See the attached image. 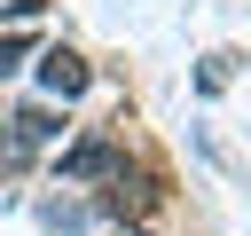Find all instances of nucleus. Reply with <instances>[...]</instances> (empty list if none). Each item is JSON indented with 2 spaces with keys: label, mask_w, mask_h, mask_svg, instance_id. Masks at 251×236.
I'll return each mask as SVG.
<instances>
[{
  "label": "nucleus",
  "mask_w": 251,
  "mask_h": 236,
  "mask_svg": "<svg viewBox=\"0 0 251 236\" xmlns=\"http://www.w3.org/2000/svg\"><path fill=\"white\" fill-rule=\"evenodd\" d=\"M118 173H126V134L118 126H102V134L63 149V181H118Z\"/></svg>",
  "instance_id": "nucleus-1"
},
{
  "label": "nucleus",
  "mask_w": 251,
  "mask_h": 236,
  "mask_svg": "<svg viewBox=\"0 0 251 236\" xmlns=\"http://www.w3.org/2000/svg\"><path fill=\"white\" fill-rule=\"evenodd\" d=\"M39 87L71 102V94H86V87H94V63H86L78 47H63V39H55V47H39Z\"/></svg>",
  "instance_id": "nucleus-2"
},
{
  "label": "nucleus",
  "mask_w": 251,
  "mask_h": 236,
  "mask_svg": "<svg viewBox=\"0 0 251 236\" xmlns=\"http://www.w3.org/2000/svg\"><path fill=\"white\" fill-rule=\"evenodd\" d=\"M8 134H16V142H24V149H39V142H55V134H63V126H55V110H47V102H24V110H16V118H8Z\"/></svg>",
  "instance_id": "nucleus-3"
},
{
  "label": "nucleus",
  "mask_w": 251,
  "mask_h": 236,
  "mask_svg": "<svg viewBox=\"0 0 251 236\" xmlns=\"http://www.w3.org/2000/svg\"><path fill=\"white\" fill-rule=\"evenodd\" d=\"M39 220H47V228H86V205H78V197H55Z\"/></svg>",
  "instance_id": "nucleus-4"
},
{
  "label": "nucleus",
  "mask_w": 251,
  "mask_h": 236,
  "mask_svg": "<svg viewBox=\"0 0 251 236\" xmlns=\"http://www.w3.org/2000/svg\"><path fill=\"white\" fill-rule=\"evenodd\" d=\"M24 55H31V31H8V39H0V79H8Z\"/></svg>",
  "instance_id": "nucleus-5"
},
{
  "label": "nucleus",
  "mask_w": 251,
  "mask_h": 236,
  "mask_svg": "<svg viewBox=\"0 0 251 236\" xmlns=\"http://www.w3.org/2000/svg\"><path fill=\"white\" fill-rule=\"evenodd\" d=\"M126 236H141V228H126Z\"/></svg>",
  "instance_id": "nucleus-6"
}]
</instances>
